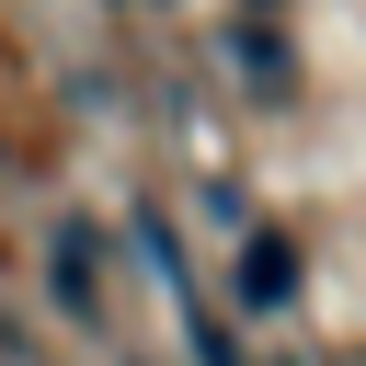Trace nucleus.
<instances>
[{
    "mask_svg": "<svg viewBox=\"0 0 366 366\" xmlns=\"http://www.w3.org/2000/svg\"><path fill=\"white\" fill-rule=\"evenodd\" d=\"M286 286H297V252H286V240H252V252H240V297H252V309H286Z\"/></svg>",
    "mask_w": 366,
    "mask_h": 366,
    "instance_id": "nucleus-1",
    "label": "nucleus"
},
{
    "mask_svg": "<svg viewBox=\"0 0 366 366\" xmlns=\"http://www.w3.org/2000/svg\"><path fill=\"white\" fill-rule=\"evenodd\" d=\"M57 309L92 320V240H80V229H57Z\"/></svg>",
    "mask_w": 366,
    "mask_h": 366,
    "instance_id": "nucleus-2",
    "label": "nucleus"
}]
</instances>
